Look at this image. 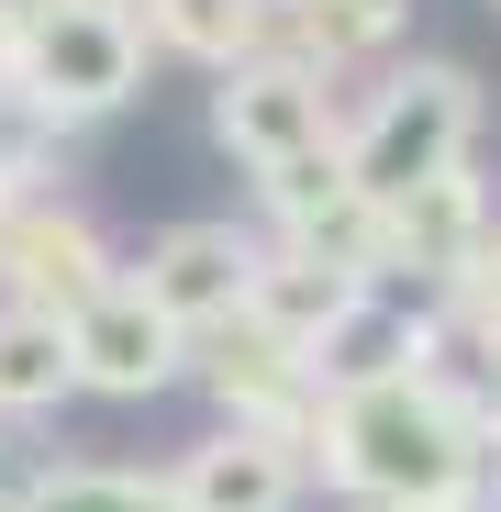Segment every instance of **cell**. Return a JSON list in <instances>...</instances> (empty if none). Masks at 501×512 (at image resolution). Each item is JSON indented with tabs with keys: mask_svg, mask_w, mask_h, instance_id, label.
<instances>
[{
	"mask_svg": "<svg viewBox=\"0 0 501 512\" xmlns=\"http://www.w3.org/2000/svg\"><path fill=\"white\" fill-rule=\"evenodd\" d=\"M490 501H501V401H490Z\"/></svg>",
	"mask_w": 501,
	"mask_h": 512,
	"instance_id": "16",
	"label": "cell"
},
{
	"mask_svg": "<svg viewBox=\"0 0 501 512\" xmlns=\"http://www.w3.org/2000/svg\"><path fill=\"white\" fill-rule=\"evenodd\" d=\"M145 12H101V0H45V12H23L12 34V90L45 112V123H101L145 90Z\"/></svg>",
	"mask_w": 501,
	"mask_h": 512,
	"instance_id": "3",
	"label": "cell"
},
{
	"mask_svg": "<svg viewBox=\"0 0 501 512\" xmlns=\"http://www.w3.org/2000/svg\"><path fill=\"white\" fill-rule=\"evenodd\" d=\"M67 346H78V390H101V401H156V390H179L190 357H201L134 279L101 290L90 312H67Z\"/></svg>",
	"mask_w": 501,
	"mask_h": 512,
	"instance_id": "9",
	"label": "cell"
},
{
	"mask_svg": "<svg viewBox=\"0 0 501 512\" xmlns=\"http://www.w3.org/2000/svg\"><path fill=\"white\" fill-rule=\"evenodd\" d=\"M446 334H468V346L501 357V223H490V245L468 256V268L446 279Z\"/></svg>",
	"mask_w": 501,
	"mask_h": 512,
	"instance_id": "15",
	"label": "cell"
},
{
	"mask_svg": "<svg viewBox=\"0 0 501 512\" xmlns=\"http://www.w3.org/2000/svg\"><path fill=\"white\" fill-rule=\"evenodd\" d=\"M190 379L223 401V423H257V435H301V446H312V423H323L312 357L290 346V334H268V323H223V334H201Z\"/></svg>",
	"mask_w": 501,
	"mask_h": 512,
	"instance_id": "7",
	"label": "cell"
},
{
	"mask_svg": "<svg viewBox=\"0 0 501 512\" xmlns=\"http://www.w3.org/2000/svg\"><path fill=\"white\" fill-rule=\"evenodd\" d=\"M12 512H179V501H167V468H101V457H78V468H34Z\"/></svg>",
	"mask_w": 501,
	"mask_h": 512,
	"instance_id": "14",
	"label": "cell"
},
{
	"mask_svg": "<svg viewBox=\"0 0 501 512\" xmlns=\"http://www.w3.org/2000/svg\"><path fill=\"white\" fill-rule=\"evenodd\" d=\"M312 490V446L301 435H257V423H212L167 457V501L179 512H301Z\"/></svg>",
	"mask_w": 501,
	"mask_h": 512,
	"instance_id": "8",
	"label": "cell"
},
{
	"mask_svg": "<svg viewBox=\"0 0 501 512\" xmlns=\"http://www.w3.org/2000/svg\"><path fill=\"white\" fill-rule=\"evenodd\" d=\"M145 34L190 67H245V56H279L290 34V0H145Z\"/></svg>",
	"mask_w": 501,
	"mask_h": 512,
	"instance_id": "11",
	"label": "cell"
},
{
	"mask_svg": "<svg viewBox=\"0 0 501 512\" xmlns=\"http://www.w3.org/2000/svg\"><path fill=\"white\" fill-rule=\"evenodd\" d=\"M357 512H412V501H357Z\"/></svg>",
	"mask_w": 501,
	"mask_h": 512,
	"instance_id": "17",
	"label": "cell"
},
{
	"mask_svg": "<svg viewBox=\"0 0 501 512\" xmlns=\"http://www.w3.org/2000/svg\"><path fill=\"white\" fill-rule=\"evenodd\" d=\"M78 390V346H67V323L56 312H23V301H0V423H34Z\"/></svg>",
	"mask_w": 501,
	"mask_h": 512,
	"instance_id": "13",
	"label": "cell"
},
{
	"mask_svg": "<svg viewBox=\"0 0 501 512\" xmlns=\"http://www.w3.org/2000/svg\"><path fill=\"white\" fill-rule=\"evenodd\" d=\"M101 290H123V245L78 212L67 190H34L12 201V223H0V301H23V312H90Z\"/></svg>",
	"mask_w": 501,
	"mask_h": 512,
	"instance_id": "6",
	"label": "cell"
},
{
	"mask_svg": "<svg viewBox=\"0 0 501 512\" xmlns=\"http://www.w3.org/2000/svg\"><path fill=\"white\" fill-rule=\"evenodd\" d=\"M257 268H268V234L257 223H234V212H190V223H156L134 256H123V279L167 312L201 346V334L245 323V301H257Z\"/></svg>",
	"mask_w": 501,
	"mask_h": 512,
	"instance_id": "4",
	"label": "cell"
},
{
	"mask_svg": "<svg viewBox=\"0 0 501 512\" xmlns=\"http://www.w3.org/2000/svg\"><path fill=\"white\" fill-rule=\"evenodd\" d=\"M312 468L346 490V501L468 512V501L490 490V401H479L457 368L401 379V390H357V401H323Z\"/></svg>",
	"mask_w": 501,
	"mask_h": 512,
	"instance_id": "1",
	"label": "cell"
},
{
	"mask_svg": "<svg viewBox=\"0 0 501 512\" xmlns=\"http://www.w3.org/2000/svg\"><path fill=\"white\" fill-rule=\"evenodd\" d=\"M490 12H501V0H490Z\"/></svg>",
	"mask_w": 501,
	"mask_h": 512,
	"instance_id": "18",
	"label": "cell"
},
{
	"mask_svg": "<svg viewBox=\"0 0 501 512\" xmlns=\"http://www.w3.org/2000/svg\"><path fill=\"white\" fill-rule=\"evenodd\" d=\"M468 145H479V78L446 67V56H412V67L379 78L368 112L346 123V190L390 212V201H412L424 179L468 167Z\"/></svg>",
	"mask_w": 501,
	"mask_h": 512,
	"instance_id": "2",
	"label": "cell"
},
{
	"mask_svg": "<svg viewBox=\"0 0 501 512\" xmlns=\"http://www.w3.org/2000/svg\"><path fill=\"white\" fill-rule=\"evenodd\" d=\"M357 290L368 279H346V268H323V256H290V245H268V268H257V301H245V323H268V334H290V346L312 357L334 323L357 312Z\"/></svg>",
	"mask_w": 501,
	"mask_h": 512,
	"instance_id": "12",
	"label": "cell"
},
{
	"mask_svg": "<svg viewBox=\"0 0 501 512\" xmlns=\"http://www.w3.org/2000/svg\"><path fill=\"white\" fill-rule=\"evenodd\" d=\"M490 190H479V167H446V179H424L412 201H390L379 212V290H424V301H446V279L468 268V256L490 245Z\"/></svg>",
	"mask_w": 501,
	"mask_h": 512,
	"instance_id": "10",
	"label": "cell"
},
{
	"mask_svg": "<svg viewBox=\"0 0 501 512\" xmlns=\"http://www.w3.org/2000/svg\"><path fill=\"white\" fill-rule=\"evenodd\" d=\"M212 145L245 167V179H268V167L312 156V145H346L334 123V78L301 67V56H245L212 78Z\"/></svg>",
	"mask_w": 501,
	"mask_h": 512,
	"instance_id": "5",
	"label": "cell"
}]
</instances>
